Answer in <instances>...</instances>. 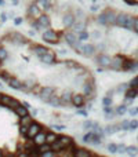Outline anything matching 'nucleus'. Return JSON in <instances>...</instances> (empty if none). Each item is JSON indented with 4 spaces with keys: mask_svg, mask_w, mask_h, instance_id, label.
<instances>
[{
    "mask_svg": "<svg viewBox=\"0 0 138 157\" xmlns=\"http://www.w3.org/2000/svg\"><path fill=\"white\" fill-rule=\"evenodd\" d=\"M65 44L102 70L131 72L138 67V14L113 6L87 13Z\"/></svg>",
    "mask_w": 138,
    "mask_h": 157,
    "instance_id": "obj_2",
    "label": "nucleus"
},
{
    "mask_svg": "<svg viewBox=\"0 0 138 157\" xmlns=\"http://www.w3.org/2000/svg\"><path fill=\"white\" fill-rule=\"evenodd\" d=\"M70 138L48 130L19 99L0 91V157L40 156L73 150Z\"/></svg>",
    "mask_w": 138,
    "mask_h": 157,
    "instance_id": "obj_3",
    "label": "nucleus"
},
{
    "mask_svg": "<svg viewBox=\"0 0 138 157\" xmlns=\"http://www.w3.org/2000/svg\"><path fill=\"white\" fill-rule=\"evenodd\" d=\"M126 4L133 6V7H138V0H123Z\"/></svg>",
    "mask_w": 138,
    "mask_h": 157,
    "instance_id": "obj_5",
    "label": "nucleus"
},
{
    "mask_svg": "<svg viewBox=\"0 0 138 157\" xmlns=\"http://www.w3.org/2000/svg\"><path fill=\"white\" fill-rule=\"evenodd\" d=\"M86 14L75 0H32L26 6L25 18L44 43L58 45L65 44Z\"/></svg>",
    "mask_w": 138,
    "mask_h": 157,
    "instance_id": "obj_4",
    "label": "nucleus"
},
{
    "mask_svg": "<svg viewBox=\"0 0 138 157\" xmlns=\"http://www.w3.org/2000/svg\"><path fill=\"white\" fill-rule=\"evenodd\" d=\"M0 80L55 108L82 109L97 97L95 76L87 65L17 29L0 36Z\"/></svg>",
    "mask_w": 138,
    "mask_h": 157,
    "instance_id": "obj_1",
    "label": "nucleus"
}]
</instances>
